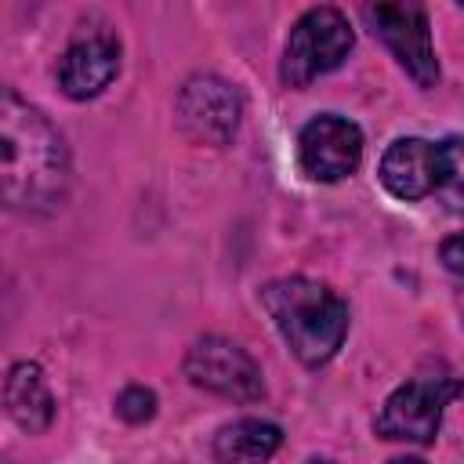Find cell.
<instances>
[{
    "mask_svg": "<svg viewBox=\"0 0 464 464\" xmlns=\"http://www.w3.org/2000/svg\"><path fill=\"white\" fill-rule=\"evenodd\" d=\"M0 192L18 214H51L69 192L65 138L14 87L0 91Z\"/></svg>",
    "mask_w": 464,
    "mask_h": 464,
    "instance_id": "obj_1",
    "label": "cell"
},
{
    "mask_svg": "<svg viewBox=\"0 0 464 464\" xmlns=\"http://www.w3.org/2000/svg\"><path fill=\"white\" fill-rule=\"evenodd\" d=\"M261 304L276 330L304 366H323L337 355L348 334V304L319 279L290 276L261 290Z\"/></svg>",
    "mask_w": 464,
    "mask_h": 464,
    "instance_id": "obj_2",
    "label": "cell"
},
{
    "mask_svg": "<svg viewBox=\"0 0 464 464\" xmlns=\"http://www.w3.org/2000/svg\"><path fill=\"white\" fill-rule=\"evenodd\" d=\"M352 44H355L352 25L337 7L304 11L294 22L286 47H283V65H279L283 83L286 87H308L312 80L334 72L348 58Z\"/></svg>",
    "mask_w": 464,
    "mask_h": 464,
    "instance_id": "obj_3",
    "label": "cell"
},
{
    "mask_svg": "<svg viewBox=\"0 0 464 464\" xmlns=\"http://www.w3.org/2000/svg\"><path fill=\"white\" fill-rule=\"evenodd\" d=\"M464 384L457 377H435V373H420V377H410L406 384H399L381 413H377V435L384 439H395V442H431L439 435V424H442V410L453 395H460Z\"/></svg>",
    "mask_w": 464,
    "mask_h": 464,
    "instance_id": "obj_4",
    "label": "cell"
},
{
    "mask_svg": "<svg viewBox=\"0 0 464 464\" xmlns=\"http://www.w3.org/2000/svg\"><path fill=\"white\" fill-rule=\"evenodd\" d=\"M185 377L196 388L232 402H254L265 395L261 366L254 362V355L225 337H199L185 352Z\"/></svg>",
    "mask_w": 464,
    "mask_h": 464,
    "instance_id": "obj_5",
    "label": "cell"
},
{
    "mask_svg": "<svg viewBox=\"0 0 464 464\" xmlns=\"http://www.w3.org/2000/svg\"><path fill=\"white\" fill-rule=\"evenodd\" d=\"M178 123L196 145H228L243 120L239 91L221 76H192L178 94Z\"/></svg>",
    "mask_w": 464,
    "mask_h": 464,
    "instance_id": "obj_6",
    "label": "cell"
},
{
    "mask_svg": "<svg viewBox=\"0 0 464 464\" xmlns=\"http://www.w3.org/2000/svg\"><path fill=\"white\" fill-rule=\"evenodd\" d=\"M366 22L388 44L395 62L410 72V80L417 87L428 91L439 83V58L431 47V29H428L424 7H417V4H373V7H366Z\"/></svg>",
    "mask_w": 464,
    "mask_h": 464,
    "instance_id": "obj_7",
    "label": "cell"
},
{
    "mask_svg": "<svg viewBox=\"0 0 464 464\" xmlns=\"http://www.w3.org/2000/svg\"><path fill=\"white\" fill-rule=\"evenodd\" d=\"M297 160L312 181H341L362 163V130L344 116L323 112L301 127Z\"/></svg>",
    "mask_w": 464,
    "mask_h": 464,
    "instance_id": "obj_8",
    "label": "cell"
},
{
    "mask_svg": "<svg viewBox=\"0 0 464 464\" xmlns=\"http://www.w3.org/2000/svg\"><path fill=\"white\" fill-rule=\"evenodd\" d=\"M120 72V40L112 33H87L65 47L58 58V87L72 102L102 94Z\"/></svg>",
    "mask_w": 464,
    "mask_h": 464,
    "instance_id": "obj_9",
    "label": "cell"
},
{
    "mask_svg": "<svg viewBox=\"0 0 464 464\" xmlns=\"http://www.w3.org/2000/svg\"><path fill=\"white\" fill-rule=\"evenodd\" d=\"M381 185L395 196V199H424L435 196L439 185V141H424V138H395L384 156H381Z\"/></svg>",
    "mask_w": 464,
    "mask_h": 464,
    "instance_id": "obj_10",
    "label": "cell"
},
{
    "mask_svg": "<svg viewBox=\"0 0 464 464\" xmlns=\"http://www.w3.org/2000/svg\"><path fill=\"white\" fill-rule=\"evenodd\" d=\"M4 402H7L11 420L29 435H40L54 420V399H51L47 381H44L36 362H14L11 366L7 381H4Z\"/></svg>",
    "mask_w": 464,
    "mask_h": 464,
    "instance_id": "obj_11",
    "label": "cell"
},
{
    "mask_svg": "<svg viewBox=\"0 0 464 464\" xmlns=\"http://www.w3.org/2000/svg\"><path fill=\"white\" fill-rule=\"evenodd\" d=\"M283 446V431L272 420L243 417L225 424L214 435V460L218 464H268Z\"/></svg>",
    "mask_w": 464,
    "mask_h": 464,
    "instance_id": "obj_12",
    "label": "cell"
},
{
    "mask_svg": "<svg viewBox=\"0 0 464 464\" xmlns=\"http://www.w3.org/2000/svg\"><path fill=\"white\" fill-rule=\"evenodd\" d=\"M435 199L450 214H464V138L439 141V185Z\"/></svg>",
    "mask_w": 464,
    "mask_h": 464,
    "instance_id": "obj_13",
    "label": "cell"
},
{
    "mask_svg": "<svg viewBox=\"0 0 464 464\" xmlns=\"http://www.w3.org/2000/svg\"><path fill=\"white\" fill-rule=\"evenodd\" d=\"M116 413L127 420V424H145L152 413H156V395L141 384H130L116 395Z\"/></svg>",
    "mask_w": 464,
    "mask_h": 464,
    "instance_id": "obj_14",
    "label": "cell"
},
{
    "mask_svg": "<svg viewBox=\"0 0 464 464\" xmlns=\"http://www.w3.org/2000/svg\"><path fill=\"white\" fill-rule=\"evenodd\" d=\"M442 265L450 268V272H457V276H464V232H457V236H450L446 243H442Z\"/></svg>",
    "mask_w": 464,
    "mask_h": 464,
    "instance_id": "obj_15",
    "label": "cell"
},
{
    "mask_svg": "<svg viewBox=\"0 0 464 464\" xmlns=\"http://www.w3.org/2000/svg\"><path fill=\"white\" fill-rule=\"evenodd\" d=\"M392 464H424V460H417V457H399V460H392Z\"/></svg>",
    "mask_w": 464,
    "mask_h": 464,
    "instance_id": "obj_16",
    "label": "cell"
},
{
    "mask_svg": "<svg viewBox=\"0 0 464 464\" xmlns=\"http://www.w3.org/2000/svg\"><path fill=\"white\" fill-rule=\"evenodd\" d=\"M308 464H334V460H319V457H315V460H308Z\"/></svg>",
    "mask_w": 464,
    "mask_h": 464,
    "instance_id": "obj_17",
    "label": "cell"
}]
</instances>
